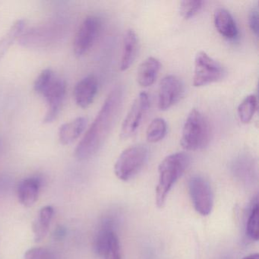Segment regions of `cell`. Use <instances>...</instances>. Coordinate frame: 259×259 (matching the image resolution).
I'll return each mask as SVG.
<instances>
[{"label": "cell", "instance_id": "obj_31", "mask_svg": "<svg viewBox=\"0 0 259 259\" xmlns=\"http://www.w3.org/2000/svg\"><path fill=\"white\" fill-rule=\"evenodd\" d=\"M242 259H259V255L257 253H254V254H249V255L245 256Z\"/></svg>", "mask_w": 259, "mask_h": 259}, {"label": "cell", "instance_id": "obj_19", "mask_svg": "<svg viewBox=\"0 0 259 259\" xmlns=\"http://www.w3.org/2000/svg\"><path fill=\"white\" fill-rule=\"evenodd\" d=\"M53 31H51L48 27L35 28L30 30L25 35L22 36L20 39V43L25 46H34V45H42L48 44L51 40L53 35Z\"/></svg>", "mask_w": 259, "mask_h": 259}, {"label": "cell", "instance_id": "obj_13", "mask_svg": "<svg viewBox=\"0 0 259 259\" xmlns=\"http://www.w3.org/2000/svg\"><path fill=\"white\" fill-rule=\"evenodd\" d=\"M213 22L218 32L226 38L233 40L239 34L236 21L231 13L224 8H218L213 13Z\"/></svg>", "mask_w": 259, "mask_h": 259}, {"label": "cell", "instance_id": "obj_5", "mask_svg": "<svg viewBox=\"0 0 259 259\" xmlns=\"http://www.w3.org/2000/svg\"><path fill=\"white\" fill-rule=\"evenodd\" d=\"M194 66L192 83L195 87H202L218 82L224 79L227 73L226 69L219 62L216 61L204 51L197 53Z\"/></svg>", "mask_w": 259, "mask_h": 259}, {"label": "cell", "instance_id": "obj_12", "mask_svg": "<svg viewBox=\"0 0 259 259\" xmlns=\"http://www.w3.org/2000/svg\"><path fill=\"white\" fill-rule=\"evenodd\" d=\"M139 51V38L136 31L128 29L122 37V54H121L119 69L122 72L130 69L133 64Z\"/></svg>", "mask_w": 259, "mask_h": 259}, {"label": "cell", "instance_id": "obj_8", "mask_svg": "<svg viewBox=\"0 0 259 259\" xmlns=\"http://www.w3.org/2000/svg\"><path fill=\"white\" fill-rule=\"evenodd\" d=\"M101 29V21L97 16H90L86 18L74 40V53L77 57H81L91 49Z\"/></svg>", "mask_w": 259, "mask_h": 259}, {"label": "cell", "instance_id": "obj_29", "mask_svg": "<svg viewBox=\"0 0 259 259\" xmlns=\"http://www.w3.org/2000/svg\"><path fill=\"white\" fill-rule=\"evenodd\" d=\"M11 186V179L7 175L0 174V195L7 192Z\"/></svg>", "mask_w": 259, "mask_h": 259}, {"label": "cell", "instance_id": "obj_11", "mask_svg": "<svg viewBox=\"0 0 259 259\" xmlns=\"http://www.w3.org/2000/svg\"><path fill=\"white\" fill-rule=\"evenodd\" d=\"M98 80L89 75L78 81L74 91L75 102L81 108H87L95 100L98 92Z\"/></svg>", "mask_w": 259, "mask_h": 259}, {"label": "cell", "instance_id": "obj_17", "mask_svg": "<svg viewBox=\"0 0 259 259\" xmlns=\"http://www.w3.org/2000/svg\"><path fill=\"white\" fill-rule=\"evenodd\" d=\"M118 238L110 224H105L97 233L95 240V251L98 255L104 257L111 245Z\"/></svg>", "mask_w": 259, "mask_h": 259}, {"label": "cell", "instance_id": "obj_21", "mask_svg": "<svg viewBox=\"0 0 259 259\" xmlns=\"http://www.w3.org/2000/svg\"><path fill=\"white\" fill-rule=\"evenodd\" d=\"M257 98L255 95H250L245 97L238 107V116L242 123H248L252 119L257 110Z\"/></svg>", "mask_w": 259, "mask_h": 259}, {"label": "cell", "instance_id": "obj_23", "mask_svg": "<svg viewBox=\"0 0 259 259\" xmlns=\"http://www.w3.org/2000/svg\"><path fill=\"white\" fill-rule=\"evenodd\" d=\"M258 202L256 198L255 203L251 207L248 221H247L246 234L252 240H258Z\"/></svg>", "mask_w": 259, "mask_h": 259}, {"label": "cell", "instance_id": "obj_16", "mask_svg": "<svg viewBox=\"0 0 259 259\" xmlns=\"http://www.w3.org/2000/svg\"><path fill=\"white\" fill-rule=\"evenodd\" d=\"M88 119L80 116L74 120L63 124L59 130V139L63 145H69L76 140L87 126Z\"/></svg>", "mask_w": 259, "mask_h": 259}, {"label": "cell", "instance_id": "obj_25", "mask_svg": "<svg viewBox=\"0 0 259 259\" xmlns=\"http://www.w3.org/2000/svg\"><path fill=\"white\" fill-rule=\"evenodd\" d=\"M54 71L51 69H45L37 77L34 84V89L36 93L41 95L44 93L47 88L50 85L51 81L55 78Z\"/></svg>", "mask_w": 259, "mask_h": 259}, {"label": "cell", "instance_id": "obj_9", "mask_svg": "<svg viewBox=\"0 0 259 259\" xmlns=\"http://www.w3.org/2000/svg\"><path fill=\"white\" fill-rule=\"evenodd\" d=\"M184 84L180 78L169 75L162 78L159 84L158 107L166 110L175 105L184 95Z\"/></svg>", "mask_w": 259, "mask_h": 259}, {"label": "cell", "instance_id": "obj_28", "mask_svg": "<svg viewBox=\"0 0 259 259\" xmlns=\"http://www.w3.org/2000/svg\"><path fill=\"white\" fill-rule=\"evenodd\" d=\"M104 259H122L119 251V240H116L110 247L105 255Z\"/></svg>", "mask_w": 259, "mask_h": 259}, {"label": "cell", "instance_id": "obj_7", "mask_svg": "<svg viewBox=\"0 0 259 259\" xmlns=\"http://www.w3.org/2000/svg\"><path fill=\"white\" fill-rule=\"evenodd\" d=\"M149 107V96L146 92H141L135 100L122 122L120 132L121 139H128L136 133L145 119Z\"/></svg>", "mask_w": 259, "mask_h": 259}, {"label": "cell", "instance_id": "obj_22", "mask_svg": "<svg viewBox=\"0 0 259 259\" xmlns=\"http://www.w3.org/2000/svg\"><path fill=\"white\" fill-rule=\"evenodd\" d=\"M167 124L163 118H156L151 121L146 132L147 140L151 143L160 142L166 136Z\"/></svg>", "mask_w": 259, "mask_h": 259}, {"label": "cell", "instance_id": "obj_27", "mask_svg": "<svg viewBox=\"0 0 259 259\" xmlns=\"http://www.w3.org/2000/svg\"><path fill=\"white\" fill-rule=\"evenodd\" d=\"M258 19V9L257 7H254L248 15V25H249L250 29L251 30L253 34L257 37L259 32Z\"/></svg>", "mask_w": 259, "mask_h": 259}, {"label": "cell", "instance_id": "obj_15", "mask_svg": "<svg viewBox=\"0 0 259 259\" xmlns=\"http://www.w3.org/2000/svg\"><path fill=\"white\" fill-rule=\"evenodd\" d=\"M160 61L154 57H148L144 60L137 72V81L139 85L146 88L152 85L160 69Z\"/></svg>", "mask_w": 259, "mask_h": 259}, {"label": "cell", "instance_id": "obj_26", "mask_svg": "<svg viewBox=\"0 0 259 259\" xmlns=\"http://www.w3.org/2000/svg\"><path fill=\"white\" fill-rule=\"evenodd\" d=\"M24 259H55L52 251L42 247H34L25 251Z\"/></svg>", "mask_w": 259, "mask_h": 259}, {"label": "cell", "instance_id": "obj_30", "mask_svg": "<svg viewBox=\"0 0 259 259\" xmlns=\"http://www.w3.org/2000/svg\"><path fill=\"white\" fill-rule=\"evenodd\" d=\"M66 235V228L62 227V226H59V227H57V229H56L55 231H54V239H57V240H62V239H64Z\"/></svg>", "mask_w": 259, "mask_h": 259}, {"label": "cell", "instance_id": "obj_20", "mask_svg": "<svg viewBox=\"0 0 259 259\" xmlns=\"http://www.w3.org/2000/svg\"><path fill=\"white\" fill-rule=\"evenodd\" d=\"M25 26V21L24 19H19L12 25L8 32L2 37V39H0V61L5 57L12 45L23 32Z\"/></svg>", "mask_w": 259, "mask_h": 259}, {"label": "cell", "instance_id": "obj_14", "mask_svg": "<svg viewBox=\"0 0 259 259\" xmlns=\"http://www.w3.org/2000/svg\"><path fill=\"white\" fill-rule=\"evenodd\" d=\"M40 180L37 177H30L22 180L18 188V198L22 205L32 207L38 199Z\"/></svg>", "mask_w": 259, "mask_h": 259}, {"label": "cell", "instance_id": "obj_6", "mask_svg": "<svg viewBox=\"0 0 259 259\" xmlns=\"http://www.w3.org/2000/svg\"><path fill=\"white\" fill-rule=\"evenodd\" d=\"M189 189L196 211L203 216L210 214L213 209V194L208 181L201 176H194L189 180Z\"/></svg>", "mask_w": 259, "mask_h": 259}, {"label": "cell", "instance_id": "obj_4", "mask_svg": "<svg viewBox=\"0 0 259 259\" xmlns=\"http://www.w3.org/2000/svg\"><path fill=\"white\" fill-rule=\"evenodd\" d=\"M148 156L149 150L144 145H133L124 150L115 163L117 178L122 181L131 180L145 166Z\"/></svg>", "mask_w": 259, "mask_h": 259}, {"label": "cell", "instance_id": "obj_1", "mask_svg": "<svg viewBox=\"0 0 259 259\" xmlns=\"http://www.w3.org/2000/svg\"><path fill=\"white\" fill-rule=\"evenodd\" d=\"M122 100L123 89L119 84L115 86L106 98L90 128L75 148V156L78 160H88L101 149L116 122L122 107Z\"/></svg>", "mask_w": 259, "mask_h": 259}, {"label": "cell", "instance_id": "obj_24", "mask_svg": "<svg viewBox=\"0 0 259 259\" xmlns=\"http://www.w3.org/2000/svg\"><path fill=\"white\" fill-rule=\"evenodd\" d=\"M203 5H204V2L201 0L182 1L180 7V14L185 19H192L201 11Z\"/></svg>", "mask_w": 259, "mask_h": 259}, {"label": "cell", "instance_id": "obj_3", "mask_svg": "<svg viewBox=\"0 0 259 259\" xmlns=\"http://www.w3.org/2000/svg\"><path fill=\"white\" fill-rule=\"evenodd\" d=\"M210 127L204 115L192 109L186 118L182 132L181 145L186 151H198L208 145Z\"/></svg>", "mask_w": 259, "mask_h": 259}, {"label": "cell", "instance_id": "obj_10", "mask_svg": "<svg viewBox=\"0 0 259 259\" xmlns=\"http://www.w3.org/2000/svg\"><path fill=\"white\" fill-rule=\"evenodd\" d=\"M66 92V83L62 78L57 77L42 94L48 103V111L44 122L49 123L55 120L61 110Z\"/></svg>", "mask_w": 259, "mask_h": 259}, {"label": "cell", "instance_id": "obj_2", "mask_svg": "<svg viewBox=\"0 0 259 259\" xmlns=\"http://www.w3.org/2000/svg\"><path fill=\"white\" fill-rule=\"evenodd\" d=\"M189 163L190 157L184 152L174 153L162 160L159 165L158 184L156 189L157 207H163L169 191L187 169Z\"/></svg>", "mask_w": 259, "mask_h": 259}, {"label": "cell", "instance_id": "obj_18", "mask_svg": "<svg viewBox=\"0 0 259 259\" xmlns=\"http://www.w3.org/2000/svg\"><path fill=\"white\" fill-rule=\"evenodd\" d=\"M54 213V207L51 205L45 206L40 209L38 218L33 224V232L36 242L43 240L48 234Z\"/></svg>", "mask_w": 259, "mask_h": 259}]
</instances>
